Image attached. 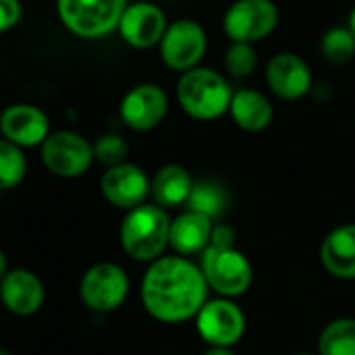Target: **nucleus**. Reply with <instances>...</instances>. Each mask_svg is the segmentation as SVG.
Returning a JSON list of instances; mask_svg holds the SVG:
<instances>
[{
    "label": "nucleus",
    "instance_id": "f257e3e1",
    "mask_svg": "<svg viewBox=\"0 0 355 355\" xmlns=\"http://www.w3.org/2000/svg\"><path fill=\"white\" fill-rule=\"evenodd\" d=\"M207 282L199 266L182 255L159 257L142 278L144 309L163 324L197 318L207 303Z\"/></svg>",
    "mask_w": 355,
    "mask_h": 355
},
{
    "label": "nucleus",
    "instance_id": "f03ea898",
    "mask_svg": "<svg viewBox=\"0 0 355 355\" xmlns=\"http://www.w3.org/2000/svg\"><path fill=\"white\" fill-rule=\"evenodd\" d=\"M169 228L171 222L165 209L157 207L155 203H144L128 211L119 228V241L132 259L157 261L169 247Z\"/></svg>",
    "mask_w": 355,
    "mask_h": 355
},
{
    "label": "nucleus",
    "instance_id": "7ed1b4c3",
    "mask_svg": "<svg viewBox=\"0 0 355 355\" xmlns=\"http://www.w3.org/2000/svg\"><path fill=\"white\" fill-rule=\"evenodd\" d=\"M175 94L182 111L201 121L218 119L220 115L230 111V103L234 96L228 82L207 67H197L182 73Z\"/></svg>",
    "mask_w": 355,
    "mask_h": 355
},
{
    "label": "nucleus",
    "instance_id": "20e7f679",
    "mask_svg": "<svg viewBox=\"0 0 355 355\" xmlns=\"http://www.w3.org/2000/svg\"><path fill=\"white\" fill-rule=\"evenodd\" d=\"M201 272L211 291L222 299L241 297L253 282V268L249 259L232 245H211L201 253Z\"/></svg>",
    "mask_w": 355,
    "mask_h": 355
},
{
    "label": "nucleus",
    "instance_id": "39448f33",
    "mask_svg": "<svg viewBox=\"0 0 355 355\" xmlns=\"http://www.w3.org/2000/svg\"><path fill=\"white\" fill-rule=\"evenodd\" d=\"M125 0H57L63 26L80 38H103L119 28Z\"/></svg>",
    "mask_w": 355,
    "mask_h": 355
},
{
    "label": "nucleus",
    "instance_id": "423d86ee",
    "mask_svg": "<svg viewBox=\"0 0 355 355\" xmlns=\"http://www.w3.org/2000/svg\"><path fill=\"white\" fill-rule=\"evenodd\" d=\"M40 159L53 175L78 178L90 169L94 161V148L82 134L59 130L51 132L40 146Z\"/></svg>",
    "mask_w": 355,
    "mask_h": 355
},
{
    "label": "nucleus",
    "instance_id": "0eeeda50",
    "mask_svg": "<svg viewBox=\"0 0 355 355\" xmlns=\"http://www.w3.org/2000/svg\"><path fill=\"white\" fill-rule=\"evenodd\" d=\"M130 278L125 270L113 261H101L86 270L80 282L82 303L98 313L115 311L128 297Z\"/></svg>",
    "mask_w": 355,
    "mask_h": 355
},
{
    "label": "nucleus",
    "instance_id": "6e6552de",
    "mask_svg": "<svg viewBox=\"0 0 355 355\" xmlns=\"http://www.w3.org/2000/svg\"><path fill=\"white\" fill-rule=\"evenodd\" d=\"M207 51V34L193 19H178L167 26L159 53L163 63L173 71H191L197 69Z\"/></svg>",
    "mask_w": 355,
    "mask_h": 355
},
{
    "label": "nucleus",
    "instance_id": "1a4fd4ad",
    "mask_svg": "<svg viewBox=\"0 0 355 355\" xmlns=\"http://www.w3.org/2000/svg\"><path fill=\"white\" fill-rule=\"evenodd\" d=\"M278 26V7L272 0H234L224 13V32L232 42L253 44Z\"/></svg>",
    "mask_w": 355,
    "mask_h": 355
},
{
    "label": "nucleus",
    "instance_id": "9d476101",
    "mask_svg": "<svg viewBox=\"0 0 355 355\" xmlns=\"http://www.w3.org/2000/svg\"><path fill=\"white\" fill-rule=\"evenodd\" d=\"M197 330L211 347H232L245 332V313L232 299H214L199 311Z\"/></svg>",
    "mask_w": 355,
    "mask_h": 355
},
{
    "label": "nucleus",
    "instance_id": "9b49d317",
    "mask_svg": "<svg viewBox=\"0 0 355 355\" xmlns=\"http://www.w3.org/2000/svg\"><path fill=\"white\" fill-rule=\"evenodd\" d=\"M103 197L119 209L132 211L144 205L146 197L150 195V182L146 173L134 163H121L109 167L101 178Z\"/></svg>",
    "mask_w": 355,
    "mask_h": 355
},
{
    "label": "nucleus",
    "instance_id": "f8f14e48",
    "mask_svg": "<svg viewBox=\"0 0 355 355\" xmlns=\"http://www.w3.org/2000/svg\"><path fill=\"white\" fill-rule=\"evenodd\" d=\"M0 134L19 148H34L51 136V121L40 107L19 103L0 113Z\"/></svg>",
    "mask_w": 355,
    "mask_h": 355
},
{
    "label": "nucleus",
    "instance_id": "ddd939ff",
    "mask_svg": "<svg viewBox=\"0 0 355 355\" xmlns=\"http://www.w3.org/2000/svg\"><path fill=\"white\" fill-rule=\"evenodd\" d=\"M119 113L125 125L136 132L157 128L167 113V94L157 84L134 86L119 105Z\"/></svg>",
    "mask_w": 355,
    "mask_h": 355
},
{
    "label": "nucleus",
    "instance_id": "4468645a",
    "mask_svg": "<svg viewBox=\"0 0 355 355\" xmlns=\"http://www.w3.org/2000/svg\"><path fill=\"white\" fill-rule=\"evenodd\" d=\"M46 299L44 282L26 268H13L0 280V303L15 315H34Z\"/></svg>",
    "mask_w": 355,
    "mask_h": 355
},
{
    "label": "nucleus",
    "instance_id": "2eb2a0df",
    "mask_svg": "<svg viewBox=\"0 0 355 355\" xmlns=\"http://www.w3.org/2000/svg\"><path fill=\"white\" fill-rule=\"evenodd\" d=\"M117 30L125 44H130L132 49L144 51L161 42L167 30V21H165L163 11L157 5L136 3V5H128Z\"/></svg>",
    "mask_w": 355,
    "mask_h": 355
},
{
    "label": "nucleus",
    "instance_id": "dca6fc26",
    "mask_svg": "<svg viewBox=\"0 0 355 355\" xmlns=\"http://www.w3.org/2000/svg\"><path fill=\"white\" fill-rule=\"evenodd\" d=\"M270 90L284 101H297L309 92L311 71L309 65L295 53H278L266 67Z\"/></svg>",
    "mask_w": 355,
    "mask_h": 355
},
{
    "label": "nucleus",
    "instance_id": "f3484780",
    "mask_svg": "<svg viewBox=\"0 0 355 355\" xmlns=\"http://www.w3.org/2000/svg\"><path fill=\"white\" fill-rule=\"evenodd\" d=\"M320 259L328 274L353 280L355 278V224L334 228L320 247Z\"/></svg>",
    "mask_w": 355,
    "mask_h": 355
},
{
    "label": "nucleus",
    "instance_id": "a211bd4d",
    "mask_svg": "<svg viewBox=\"0 0 355 355\" xmlns=\"http://www.w3.org/2000/svg\"><path fill=\"white\" fill-rule=\"evenodd\" d=\"M211 234H214V222L209 218L195 211H187L171 220L169 247L182 257L197 255L209 247Z\"/></svg>",
    "mask_w": 355,
    "mask_h": 355
},
{
    "label": "nucleus",
    "instance_id": "6ab92c4d",
    "mask_svg": "<svg viewBox=\"0 0 355 355\" xmlns=\"http://www.w3.org/2000/svg\"><path fill=\"white\" fill-rule=\"evenodd\" d=\"M193 178L187 171V167L182 165H163L150 182V197L155 201L157 207L161 209H169V207H178L184 205L193 193Z\"/></svg>",
    "mask_w": 355,
    "mask_h": 355
},
{
    "label": "nucleus",
    "instance_id": "aec40b11",
    "mask_svg": "<svg viewBox=\"0 0 355 355\" xmlns=\"http://www.w3.org/2000/svg\"><path fill=\"white\" fill-rule=\"evenodd\" d=\"M228 113L232 115L234 123L245 132H263L274 117L272 103L268 101L266 94L257 90L234 92Z\"/></svg>",
    "mask_w": 355,
    "mask_h": 355
},
{
    "label": "nucleus",
    "instance_id": "412c9836",
    "mask_svg": "<svg viewBox=\"0 0 355 355\" xmlns=\"http://www.w3.org/2000/svg\"><path fill=\"white\" fill-rule=\"evenodd\" d=\"M187 205H189V211L201 214L214 222L224 216V211L228 207V193L222 184H218L214 180L195 182Z\"/></svg>",
    "mask_w": 355,
    "mask_h": 355
},
{
    "label": "nucleus",
    "instance_id": "4be33fe9",
    "mask_svg": "<svg viewBox=\"0 0 355 355\" xmlns=\"http://www.w3.org/2000/svg\"><path fill=\"white\" fill-rule=\"evenodd\" d=\"M320 355H355V320H332L318 338Z\"/></svg>",
    "mask_w": 355,
    "mask_h": 355
},
{
    "label": "nucleus",
    "instance_id": "5701e85b",
    "mask_svg": "<svg viewBox=\"0 0 355 355\" xmlns=\"http://www.w3.org/2000/svg\"><path fill=\"white\" fill-rule=\"evenodd\" d=\"M28 175V159L24 148L0 138V191L17 189Z\"/></svg>",
    "mask_w": 355,
    "mask_h": 355
},
{
    "label": "nucleus",
    "instance_id": "b1692460",
    "mask_svg": "<svg viewBox=\"0 0 355 355\" xmlns=\"http://www.w3.org/2000/svg\"><path fill=\"white\" fill-rule=\"evenodd\" d=\"M320 49L330 63H347L355 55V36L349 28H330L322 36Z\"/></svg>",
    "mask_w": 355,
    "mask_h": 355
},
{
    "label": "nucleus",
    "instance_id": "393cba45",
    "mask_svg": "<svg viewBox=\"0 0 355 355\" xmlns=\"http://www.w3.org/2000/svg\"><path fill=\"white\" fill-rule=\"evenodd\" d=\"M224 65L230 76L234 78H247L255 71L257 65V53L247 42H232L226 51Z\"/></svg>",
    "mask_w": 355,
    "mask_h": 355
},
{
    "label": "nucleus",
    "instance_id": "a878e982",
    "mask_svg": "<svg viewBox=\"0 0 355 355\" xmlns=\"http://www.w3.org/2000/svg\"><path fill=\"white\" fill-rule=\"evenodd\" d=\"M94 159L103 165L109 167H115V165H121L125 163V157H128V142L117 136V134H105L101 136L94 144Z\"/></svg>",
    "mask_w": 355,
    "mask_h": 355
},
{
    "label": "nucleus",
    "instance_id": "bb28decb",
    "mask_svg": "<svg viewBox=\"0 0 355 355\" xmlns=\"http://www.w3.org/2000/svg\"><path fill=\"white\" fill-rule=\"evenodd\" d=\"M21 19L19 0H0V34L13 30Z\"/></svg>",
    "mask_w": 355,
    "mask_h": 355
},
{
    "label": "nucleus",
    "instance_id": "cd10ccee",
    "mask_svg": "<svg viewBox=\"0 0 355 355\" xmlns=\"http://www.w3.org/2000/svg\"><path fill=\"white\" fill-rule=\"evenodd\" d=\"M7 272H9V261H7V255H5V251L0 249V280H3V278L7 276Z\"/></svg>",
    "mask_w": 355,
    "mask_h": 355
},
{
    "label": "nucleus",
    "instance_id": "c85d7f7f",
    "mask_svg": "<svg viewBox=\"0 0 355 355\" xmlns=\"http://www.w3.org/2000/svg\"><path fill=\"white\" fill-rule=\"evenodd\" d=\"M205 355H234L228 347H209Z\"/></svg>",
    "mask_w": 355,
    "mask_h": 355
},
{
    "label": "nucleus",
    "instance_id": "c756f323",
    "mask_svg": "<svg viewBox=\"0 0 355 355\" xmlns=\"http://www.w3.org/2000/svg\"><path fill=\"white\" fill-rule=\"evenodd\" d=\"M349 30H351V34L355 36V7H353V11H351V15H349V26H347Z\"/></svg>",
    "mask_w": 355,
    "mask_h": 355
},
{
    "label": "nucleus",
    "instance_id": "7c9ffc66",
    "mask_svg": "<svg viewBox=\"0 0 355 355\" xmlns=\"http://www.w3.org/2000/svg\"><path fill=\"white\" fill-rule=\"evenodd\" d=\"M0 355H13L9 349H5V347H0Z\"/></svg>",
    "mask_w": 355,
    "mask_h": 355
},
{
    "label": "nucleus",
    "instance_id": "2f4dec72",
    "mask_svg": "<svg viewBox=\"0 0 355 355\" xmlns=\"http://www.w3.org/2000/svg\"><path fill=\"white\" fill-rule=\"evenodd\" d=\"M295 355H313V353H295Z\"/></svg>",
    "mask_w": 355,
    "mask_h": 355
}]
</instances>
